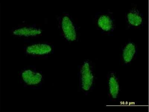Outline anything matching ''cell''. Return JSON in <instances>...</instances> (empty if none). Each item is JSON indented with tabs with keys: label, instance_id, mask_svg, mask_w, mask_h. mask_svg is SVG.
I'll list each match as a JSON object with an SVG mask.
<instances>
[{
	"label": "cell",
	"instance_id": "obj_9",
	"mask_svg": "<svg viewBox=\"0 0 149 112\" xmlns=\"http://www.w3.org/2000/svg\"><path fill=\"white\" fill-rule=\"evenodd\" d=\"M12 33L13 35L19 37H34L41 34L42 30L36 26H26L17 28Z\"/></svg>",
	"mask_w": 149,
	"mask_h": 112
},
{
	"label": "cell",
	"instance_id": "obj_6",
	"mask_svg": "<svg viewBox=\"0 0 149 112\" xmlns=\"http://www.w3.org/2000/svg\"><path fill=\"white\" fill-rule=\"evenodd\" d=\"M138 54V45L134 41H127L121 47L120 62L123 66H128L136 59Z\"/></svg>",
	"mask_w": 149,
	"mask_h": 112
},
{
	"label": "cell",
	"instance_id": "obj_8",
	"mask_svg": "<svg viewBox=\"0 0 149 112\" xmlns=\"http://www.w3.org/2000/svg\"><path fill=\"white\" fill-rule=\"evenodd\" d=\"M52 48L47 43L33 44L27 47L25 49L26 53L28 55L34 56H41L51 53Z\"/></svg>",
	"mask_w": 149,
	"mask_h": 112
},
{
	"label": "cell",
	"instance_id": "obj_2",
	"mask_svg": "<svg viewBox=\"0 0 149 112\" xmlns=\"http://www.w3.org/2000/svg\"><path fill=\"white\" fill-rule=\"evenodd\" d=\"M93 20L97 30L102 34L112 35L116 29V21L113 13L110 10L97 12Z\"/></svg>",
	"mask_w": 149,
	"mask_h": 112
},
{
	"label": "cell",
	"instance_id": "obj_3",
	"mask_svg": "<svg viewBox=\"0 0 149 112\" xmlns=\"http://www.w3.org/2000/svg\"><path fill=\"white\" fill-rule=\"evenodd\" d=\"M60 26L62 35L66 41L74 42L79 38L78 26L74 19L69 14L61 16Z\"/></svg>",
	"mask_w": 149,
	"mask_h": 112
},
{
	"label": "cell",
	"instance_id": "obj_1",
	"mask_svg": "<svg viewBox=\"0 0 149 112\" xmlns=\"http://www.w3.org/2000/svg\"><path fill=\"white\" fill-rule=\"evenodd\" d=\"M78 77L79 89L87 95L94 89L96 82L94 64L90 60H86L79 66Z\"/></svg>",
	"mask_w": 149,
	"mask_h": 112
},
{
	"label": "cell",
	"instance_id": "obj_4",
	"mask_svg": "<svg viewBox=\"0 0 149 112\" xmlns=\"http://www.w3.org/2000/svg\"><path fill=\"white\" fill-rule=\"evenodd\" d=\"M125 18L127 29H139L146 23L144 15L135 5L126 12Z\"/></svg>",
	"mask_w": 149,
	"mask_h": 112
},
{
	"label": "cell",
	"instance_id": "obj_7",
	"mask_svg": "<svg viewBox=\"0 0 149 112\" xmlns=\"http://www.w3.org/2000/svg\"><path fill=\"white\" fill-rule=\"evenodd\" d=\"M21 77L24 84L27 87L36 89L42 85V75L35 69H25L21 72Z\"/></svg>",
	"mask_w": 149,
	"mask_h": 112
},
{
	"label": "cell",
	"instance_id": "obj_5",
	"mask_svg": "<svg viewBox=\"0 0 149 112\" xmlns=\"http://www.w3.org/2000/svg\"><path fill=\"white\" fill-rule=\"evenodd\" d=\"M108 95L110 101L119 100L120 92V84L119 76L116 72L110 71L107 75Z\"/></svg>",
	"mask_w": 149,
	"mask_h": 112
}]
</instances>
